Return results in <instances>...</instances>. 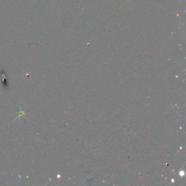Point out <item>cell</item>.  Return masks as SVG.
<instances>
[{
	"label": "cell",
	"instance_id": "6da1fadb",
	"mask_svg": "<svg viewBox=\"0 0 186 186\" xmlns=\"http://www.w3.org/2000/svg\"><path fill=\"white\" fill-rule=\"evenodd\" d=\"M1 79H2V82L4 81V83L2 84V86H4V88H6V86H7V82L6 81H7V79H6V75H5V73H4V71H1Z\"/></svg>",
	"mask_w": 186,
	"mask_h": 186
}]
</instances>
